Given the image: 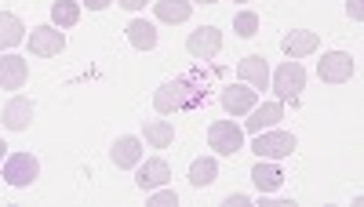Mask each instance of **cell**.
Returning a JSON list of instances; mask_svg holds the SVG:
<instances>
[{
	"mask_svg": "<svg viewBox=\"0 0 364 207\" xmlns=\"http://www.w3.org/2000/svg\"><path fill=\"white\" fill-rule=\"evenodd\" d=\"M269 87L277 91V102H299L302 87H306V69H302V62H295V58L281 62L277 73L269 77Z\"/></svg>",
	"mask_w": 364,
	"mask_h": 207,
	"instance_id": "1",
	"label": "cell"
},
{
	"mask_svg": "<svg viewBox=\"0 0 364 207\" xmlns=\"http://www.w3.org/2000/svg\"><path fill=\"white\" fill-rule=\"evenodd\" d=\"M295 145H299V138H295L291 131H273V128H266V131L255 135L252 150L259 153V160H281V157H291V153H295Z\"/></svg>",
	"mask_w": 364,
	"mask_h": 207,
	"instance_id": "2",
	"label": "cell"
},
{
	"mask_svg": "<svg viewBox=\"0 0 364 207\" xmlns=\"http://www.w3.org/2000/svg\"><path fill=\"white\" fill-rule=\"evenodd\" d=\"M0 167H4V182L15 186V189L33 186L37 174H41V164H37L33 153H11V157H4V164H0Z\"/></svg>",
	"mask_w": 364,
	"mask_h": 207,
	"instance_id": "3",
	"label": "cell"
},
{
	"mask_svg": "<svg viewBox=\"0 0 364 207\" xmlns=\"http://www.w3.org/2000/svg\"><path fill=\"white\" fill-rule=\"evenodd\" d=\"M197 99L190 95V80H168L154 91V109L157 113H178V109H190Z\"/></svg>",
	"mask_w": 364,
	"mask_h": 207,
	"instance_id": "4",
	"label": "cell"
},
{
	"mask_svg": "<svg viewBox=\"0 0 364 207\" xmlns=\"http://www.w3.org/2000/svg\"><path fill=\"white\" fill-rule=\"evenodd\" d=\"M208 145L223 157H233L245 150V128H237L233 121H215L208 128Z\"/></svg>",
	"mask_w": 364,
	"mask_h": 207,
	"instance_id": "5",
	"label": "cell"
},
{
	"mask_svg": "<svg viewBox=\"0 0 364 207\" xmlns=\"http://www.w3.org/2000/svg\"><path fill=\"white\" fill-rule=\"evenodd\" d=\"M353 55L350 51H328V55H321V62H317V77L324 80V84H346L350 77H353Z\"/></svg>",
	"mask_w": 364,
	"mask_h": 207,
	"instance_id": "6",
	"label": "cell"
},
{
	"mask_svg": "<svg viewBox=\"0 0 364 207\" xmlns=\"http://www.w3.org/2000/svg\"><path fill=\"white\" fill-rule=\"evenodd\" d=\"M219 102H223V109L230 116H248V109L259 102V91H255V87H248L245 80H240V84H226Z\"/></svg>",
	"mask_w": 364,
	"mask_h": 207,
	"instance_id": "7",
	"label": "cell"
},
{
	"mask_svg": "<svg viewBox=\"0 0 364 207\" xmlns=\"http://www.w3.org/2000/svg\"><path fill=\"white\" fill-rule=\"evenodd\" d=\"M186 51L193 58H200V62H208V58H215L223 51V33L215 26H200V29H193V33L186 37Z\"/></svg>",
	"mask_w": 364,
	"mask_h": 207,
	"instance_id": "8",
	"label": "cell"
},
{
	"mask_svg": "<svg viewBox=\"0 0 364 207\" xmlns=\"http://www.w3.org/2000/svg\"><path fill=\"white\" fill-rule=\"evenodd\" d=\"M284 121V102H255L252 109H248V121H245V131L248 135H259V131H266V128H277Z\"/></svg>",
	"mask_w": 364,
	"mask_h": 207,
	"instance_id": "9",
	"label": "cell"
},
{
	"mask_svg": "<svg viewBox=\"0 0 364 207\" xmlns=\"http://www.w3.org/2000/svg\"><path fill=\"white\" fill-rule=\"evenodd\" d=\"M29 80V62L22 55H0V87L4 91H22Z\"/></svg>",
	"mask_w": 364,
	"mask_h": 207,
	"instance_id": "10",
	"label": "cell"
},
{
	"mask_svg": "<svg viewBox=\"0 0 364 207\" xmlns=\"http://www.w3.org/2000/svg\"><path fill=\"white\" fill-rule=\"evenodd\" d=\"M66 47V37H63V29L58 26H37L33 33H29V51L41 55V58H51Z\"/></svg>",
	"mask_w": 364,
	"mask_h": 207,
	"instance_id": "11",
	"label": "cell"
},
{
	"mask_svg": "<svg viewBox=\"0 0 364 207\" xmlns=\"http://www.w3.org/2000/svg\"><path fill=\"white\" fill-rule=\"evenodd\" d=\"M168 179H171V167H168V160H161V157H149V160H142V164H139L135 186H139L142 193H149V189H161V186H168Z\"/></svg>",
	"mask_w": 364,
	"mask_h": 207,
	"instance_id": "12",
	"label": "cell"
},
{
	"mask_svg": "<svg viewBox=\"0 0 364 207\" xmlns=\"http://www.w3.org/2000/svg\"><path fill=\"white\" fill-rule=\"evenodd\" d=\"M142 138H135V135H120L113 145H109V160L117 164V167H139L142 164Z\"/></svg>",
	"mask_w": 364,
	"mask_h": 207,
	"instance_id": "13",
	"label": "cell"
},
{
	"mask_svg": "<svg viewBox=\"0 0 364 207\" xmlns=\"http://www.w3.org/2000/svg\"><path fill=\"white\" fill-rule=\"evenodd\" d=\"M237 77L245 80L248 87H255V91H266V87H269V66H266V58L262 55L240 58V62H237Z\"/></svg>",
	"mask_w": 364,
	"mask_h": 207,
	"instance_id": "14",
	"label": "cell"
},
{
	"mask_svg": "<svg viewBox=\"0 0 364 207\" xmlns=\"http://www.w3.org/2000/svg\"><path fill=\"white\" fill-rule=\"evenodd\" d=\"M317 47H321V37L310 33V29H291V33L281 40V51H284L288 58H306V55H314Z\"/></svg>",
	"mask_w": 364,
	"mask_h": 207,
	"instance_id": "15",
	"label": "cell"
},
{
	"mask_svg": "<svg viewBox=\"0 0 364 207\" xmlns=\"http://www.w3.org/2000/svg\"><path fill=\"white\" fill-rule=\"evenodd\" d=\"M0 121H4L8 131H26L29 124H33V102L22 99V95H15V99L4 106V116H0Z\"/></svg>",
	"mask_w": 364,
	"mask_h": 207,
	"instance_id": "16",
	"label": "cell"
},
{
	"mask_svg": "<svg viewBox=\"0 0 364 207\" xmlns=\"http://www.w3.org/2000/svg\"><path fill=\"white\" fill-rule=\"evenodd\" d=\"M252 182H255L259 193H273V189L284 186V171H281L277 164H269V160H259V164L252 167Z\"/></svg>",
	"mask_w": 364,
	"mask_h": 207,
	"instance_id": "17",
	"label": "cell"
},
{
	"mask_svg": "<svg viewBox=\"0 0 364 207\" xmlns=\"http://www.w3.org/2000/svg\"><path fill=\"white\" fill-rule=\"evenodd\" d=\"M22 40H26L22 18L11 15V11H0V51H11V47H18Z\"/></svg>",
	"mask_w": 364,
	"mask_h": 207,
	"instance_id": "18",
	"label": "cell"
},
{
	"mask_svg": "<svg viewBox=\"0 0 364 207\" xmlns=\"http://www.w3.org/2000/svg\"><path fill=\"white\" fill-rule=\"evenodd\" d=\"M128 40H132V47H139V51H154V47H157V26L146 22V18H132V22H128Z\"/></svg>",
	"mask_w": 364,
	"mask_h": 207,
	"instance_id": "19",
	"label": "cell"
},
{
	"mask_svg": "<svg viewBox=\"0 0 364 207\" xmlns=\"http://www.w3.org/2000/svg\"><path fill=\"white\" fill-rule=\"evenodd\" d=\"M215 179H219V160L215 157H197L190 164V186L193 189H204V186H211Z\"/></svg>",
	"mask_w": 364,
	"mask_h": 207,
	"instance_id": "20",
	"label": "cell"
},
{
	"mask_svg": "<svg viewBox=\"0 0 364 207\" xmlns=\"http://www.w3.org/2000/svg\"><path fill=\"white\" fill-rule=\"evenodd\" d=\"M80 22V0H55L51 4V26L73 29Z\"/></svg>",
	"mask_w": 364,
	"mask_h": 207,
	"instance_id": "21",
	"label": "cell"
},
{
	"mask_svg": "<svg viewBox=\"0 0 364 207\" xmlns=\"http://www.w3.org/2000/svg\"><path fill=\"white\" fill-rule=\"evenodd\" d=\"M154 11H157L161 22H171L175 26V22H186L193 15V4H190V0H157Z\"/></svg>",
	"mask_w": 364,
	"mask_h": 207,
	"instance_id": "22",
	"label": "cell"
},
{
	"mask_svg": "<svg viewBox=\"0 0 364 207\" xmlns=\"http://www.w3.org/2000/svg\"><path fill=\"white\" fill-rule=\"evenodd\" d=\"M146 142L154 150H168L175 142V124L171 121H146Z\"/></svg>",
	"mask_w": 364,
	"mask_h": 207,
	"instance_id": "23",
	"label": "cell"
},
{
	"mask_svg": "<svg viewBox=\"0 0 364 207\" xmlns=\"http://www.w3.org/2000/svg\"><path fill=\"white\" fill-rule=\"evenodd\" d=\"M233 33H237V37H255V33H259V15H255V11H240V15L233 18Z\"/></svg>",
	"mask_w": 364,
	"mask_h": 207,
	"instance_id": "24",
	"label": "cell"
},
{
	"mask_svg": "<svg viewBox=\"0 0 364 207\" xmlns=\"http://www.w3.org/2000/svg\"><path fill=\"white\" fill-rule=\"evenodd\" d=\"M149 207H178V193L175 189H149Z\"/></svg>",
	"mask_w": 364,
	"mask_h": 207,
	"instance_id": "25",
	"label": "cell"
},
{
	"mask_svg": "<svg viewBox=\"0 0 364 207\" xmlns=\"http://www.w3.org/2000/svg\"><path fill=\"white\" fill-rule=\"evenodd\" d=\"M360 4H364V0H346V11H350V18H353V22H360V18H364V8H360Z\"/></svg>",
	"mask_w": 364,
	"mask_h": 207,
	"instance_id": "26",
	"label": "cell"
},
{
	"mask_svg": "<svg viewBox=\"0 0 364 207\" xmlns=\"http://www.w3.org/2000/svg\"><path fill=\"white\" fill-rule=\"evenodd\" d=\"M252 203V196H245V193H230L226 196V207H248Z\"/></svg>",
	"mask_w": 364,
	"mask_h": 207,
	"instance_id": "27",
	"label": "cell"
},
{
	"mask_svg": "<svg viewBox=\"0 0 364 207\" xmlns=\"http://www.w3.org/2000/svg\"><path fill=\"white\" fill-rule=\"evenodd\" d=\"M117 4H120V8H128V11H142L149 0H117Z\"/></svg>",
	"mask_w": 364,
	"mask_h": 207,
	"instance_id": "28",
	"label": "cell"
},
{
	"mask_svg": "<svg viewBox=\"0 0 364 207\" xmlns=\"http://www.w3.org/2000/svg\"><path fill=\"white\" fill-rule=\"evenodd\" d=\"M80 4H87L91 11H106V8L113 4V0H80Z\"/></svg>",
	"mask_w": 364,
	"mask_h": 207,
	"instance_id": "29",
	"label": "cell"
},
{
	"mask_svg": "<svg viewBox=\"0 0 364 207\" xmlns=\"http://www.w3.org/2000/svg\"><path fill=\"white\" fill-rule=\"evenodd\" d=\"M4 157H8V145H4V138H0V164H4Z\"/></svg>",
	"mask_w": 364,
	"mask_h": 207,
	"instance_id": "30",
	"label": "cell"
},
{
	"mask_svg": "<svg viewBox=\"0 0 364 207\" xmlns=\"http://www.w3.org/2000/svg\"><path fill=\"white\" fill-rule=\"evenodd\" d=\"M190 4H219V0H190Z\"/></svg>",
	"mask_w": 364,
	"mask_h": 207,
	"instance_id": "31",
	"label": "cell"
},
{
	"mask_svg": "<svg viewBox=\"0 0 364 207\" xmlns=\"http://www.w3.org/2000/svg\"><path fill=\"white\" fill-rule=\"evenodd\" d=\"M233 4H252V0H233Z\"/></svg>",
	"mask_w": 364,
	"mask_h": 207,
	"instance_id": "32",
	"label": "cell"
}]
</instances>
